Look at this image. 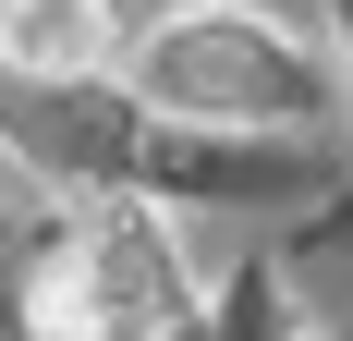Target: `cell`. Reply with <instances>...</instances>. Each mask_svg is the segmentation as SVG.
<instances>
[{
  "mask_svg": "<svg viewBox=\"0 0 353 341\" xmlns=\"http://www.w3.org/2000/svg\"><path fill=\"white\" fill-rule=\"evenodd\" d=\"M341 73H353V0H341Z\"/></svg>",
  "mask_w": 353,
  "mask_h": 341,
  "instance_id": "obj_4",
  "label": "cell"
},
{
  "mask_svg": "<svg viewBox=\"0 0 353 341\" xmlns=\"http://www.w3.org/2000/svg\"><path fill=\"white\" fill-rule=\"evenodd\" d=\"M122 49H134L122 0H0V86H25V98L122 86Z\"/></svg>",
  "mask_w": 353,
  "mask_h": 341,
  "instance_id": "obj_2",
  "label": "cell"
},
{
  "mask_svg": "<svg viewBox=\"0 0 353 341\" xmlns=\"http://www.w3.org/2000/svg\"><path fill=\"white\" fill-rule=\"evenodd\" d=\"M159 341H317V329H305V305H292L281 269H232L219 293H195V317H171Z\"/></svg>",
  "mask_w": 353,
  "mask_h": 341,
  "instance_id": "obj_3",
  "label": "cell"
},
{
  "mask_svg": "<svg viewBox=\"0 0 353 341\" xmlns=\"http://www.w3.org/2000/svg\"><path fill=\"white\" fill-rule=\"evenodd\" d=\"M122 98L208 146H317L329 159L353 122V73L256 0H171L122 49Z\"/></svg>",
  "mask_w": 353,
  "mask_h": 341,
  "instance_id": "obj_1",
  "label": "cell"
}]
</instances>
